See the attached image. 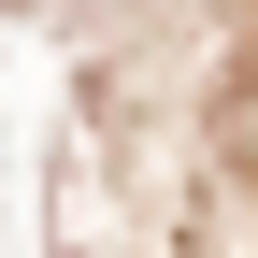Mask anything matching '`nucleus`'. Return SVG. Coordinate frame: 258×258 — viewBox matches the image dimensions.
I'll return each instance as SVG.
<instances>
[{
    "label": "nucleus",
    "instance_id": "obj_1",
    "mask_svg": "<svg viewBox=\"0 0 258 258\" xmlns=\"http://www.w3.org/2000/svg\"><path fill=\"white\" fill-rule=\"evenodd\" d=\"M244 86H258V57H244Z\"/></svg>",
    "mask_w": 258,
    "mask_h": 258
}]
</instances>
